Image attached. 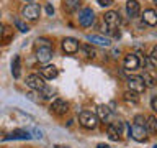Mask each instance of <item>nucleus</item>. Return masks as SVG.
Masks as SVG:
<instances>
[{
  "instance_id": "obj_22",
  "label": "nucleus",
  "mask_w": 157,
  "mask_h": 148,
  "mask_svg": "<svg viewBox=\"0 0 157 148\" xmlns=\"http://www.w3.org/2000/svg\"><path fill=\"white\" fill-rule=\"evenodd\" d=\"M141 77H142V81H144L146 87H152V86H155V84H157V77H154L151 72H144Z\"/></svg>"
},
{
  "instance_id": "obj_17",
  "label": "nucleus",
  "mask_w": 157,
  "mask_h": 148,
  "mask_svg": "<svg viewBox=\"0 0 157 148\" xmlns=\"http://www.w3.org/2000/svg\"><path fill=\"white\" fill-rule=\"evenodd\" d=\"M12 74L15 79L20 77V74H21V58L18 56H13V61H12Z\"/></svg>"
},
{
  "instance_id": "obj_18",
  "label": "nucleus",
  "mask_w": 157,
  "mask_h": 148,
  "mask_svg": "<svg viewBox=\"0 0 157 148\" xmlns=\"http://www.w3.org/2000/svg\"><path fill=\"white\" fill-rule=\"evenodd\" d=\"M95 115L98 117V120L106 122L108 118H110V115H111V110H110V109H108L106 105H103V104H101V105L97 107V113H95Z\"/></svg>"
},
{
  "instance_id": "obj_34",
  "label": "nucleus",
  "mask_w": 157,
  "mask_h": 148,
  "mask_svg": "<svg viewBox=\"0 0 157 148\" xmlns=\"http://www.w3.org/2000/svg\"><path fill=\"white\" fill-rule=\"evenodd\" d=\"M33 133H34V137H36V138H43V132H41V130H38V128H34Z\"/></svg>"
},
{
  "instance_id": "obj_35",
  "label": "nucleus",
  "mask_w": 157,
  "mask_h": 148,
  "mask_svg": "<svg viewBox=\"0 0 157 148\" xmlns=\"http://www.w3.org/2000/svg\"><path fill=\"white\" fill-rule=\"evenodd\" d=\"M97 148H111V146L110 145H105V143H98Z\"/></svg>"
},
{
  "instance_id": "obj_32",
  "label": "nucleus",
  "mask_w": 157,
  "mask_h": 148,
  "mask_svg": "<svg viewBox=\"0 0 157 148\" xmlns=\"http://www.w3.org/2000/svg\"><path fill=\"white\" fill-rule=\"evenodd\" d=\"M151 105H152V110H154L157 113V97H152V101H151Z\"/></svg>"
},
{
  "instance_id": "obj_4",
  "label": "nucleus",
  "mask_w": 157,
  "mask_h": 148,
  "mask_svg": "<svg viewBox=\"0 0 157 148\" xmlns=\"http://www.w3.org/2000/svg\"><path fill=\"white\" fill-rule=\"evenodd\" d=\"M49 110H51V113H54V115L62 117V115H66V112L69 110V102L64 101V99H54L51 107H49Z\"/></svg>"
},
{
  "instance_id": "obj_6",
  "label": "nucleus",
  "mask_w": 157,
  "mask_h": 148,
  "mask_svg": "<svg viewBox=\"0 0 157 148\" xmlns=\"http://www.w3.org/2000/svg\"><path fill=\"white\" fill-rule=\"evenodd\" d=\"M61 46H62V51L66 54H75L78 51V48H80V44H78V39L72 38V36H67V38L62 39Z\"/></svg>"
},
{
  "instance_id": "obj_12",
  "label": "nucleus",
  "mask_w": 157,
  "mask_h": 148,
  "mask_svg": "<svg viewBox=\"0 0 157 148\" xmlns=\"http://www.w3.org/2000/svg\"><path fill=\"white\" fill-rule=\"evenodd\" d=\"M43 79H56L57 74H59V69L56 66H52V64H44L41 68V71H39Z\"/></svg>"
},
{
  "instance_id": "obj_24",
  "label": "nucleus",
  "mask_w": 157,
  "mask_h": 148,
  "mask_svg": "<svg viewBox=\"0 0 157 148\" xmlns=\"http://www.w3.org/2000/svg\"><path fill=\"white\" fill-rule=\"evenodd\" d=\"M123 99H124L126 102H129V104H137V102H139V97H137V94L132 92V91H126L124 94H123Z\"/></svg>"
},
{
  "instance_id": "obj_8",
  "label": "nucleus",
  "mask_w": 157,
  "mask_h": 148,
  "mask_svg": "<svg viewBox=\"0 0 157 148\" xmlns=\"http://www.w3.org/2000/svg\"><path fill=\"white\" fill-rule=\"evenodd\" d=\"M123 66H124V69H128V71H136V69H139V66H141L139 56L134 53H128L124 56V59H123Z\"/></svg>"
},
{
  "instance_id": "obj_11",
  "label": "nucleus",
  "mask_w": 157,
  "mask_h": 148,
  "mask_svg": "<svg viewBox=\"0 0 157 148\" xmlns=\"http://www.w3.org/2000/svg\"><path fill=\"white\" fill-rule=\"evenodd\" d=\"M54 54V48L52 46H43V48H36V59L39 63L46 64Z\"/></svg>"
},
{
  "instance_id": "obj_19",
  "label": "nucleus",
  "mask_w": 157,
  "mask_h": 148,
  "mask_svg": "<svg viewBox=\"0 0 157 148\" xmlns=\"http://www.w3.org/2000/svg\"><path fill=\"white\" fill-rule=\"evenodd\" d=\"M146 128L151 133H157V117L155 115L146 117Z\"/></svg>"
},
{
  "instance_id": "obj_23",
  "label": "nucleus",
  "mask_w": 157,
  "mask_h": 148,
  "mask_svg": "<svg viewBox=\"0 0 157 148\" xmlns=\"http://www.w3.org/2000/svg\"><path fill=\"white\" fill-rule=\"evenodd\" d=\"M54 94H56V91H54L52 87H48V86H44L41 91H39V96H41V99H44V101H48V99H52Z\"/></svg>"
},
{
  "instance_id": "obj_40",
  "label": "nucleus",
  "mask_w": 157,
  "mask_h": 148,
  "mask_svg": "<svg viewBox=\"0 0 157 148\" xmlns=\"http://www.w3.org/2000/svg\"><path fill=\"white\" fill-rule=\"evenodd\" d=\"M0 17H2V13H0Z\"/></svg>"
},
{
  "instance_id": "obj_2",
  "label": "nucleus",
  "mask_w": 157,
  "mask_h": 148,
  "mask_svg": "<svg viewBox=\"0 0 157 148\" xmlns=\"http://www.w3.org/2000/svg\"><path fill=\"white\" fill-rule=\"evenodd\" d=\"M41 15V7L38 3H28L21 8V17L28 22H36Z\"/></svg>"
},
{
  "instance_id": "obj_21",
  "label": "nucleus",
  "mask_w": 157,
  "mask_h": 148,
  "mask_svg": "<svg viewBox=\"0 0 157 148\" xmlns=\"http://www.w3.org/2000/svg\"><path fill=\"white\" fill-rule=\"evenodd\" d=\"M80 49L83 51V56H85V58H90V59H93V58L97 56L95 48H93L92 44H88V43H83V44H80Z\"/></svg>"
},
{
  "instance_id": "obj_15",
  "label": "nucleus",
  "mask_w": 157,
  "mask_h": 148,
  "mask_svg": "<svg viewBox=\"0 0 157 148\" xmlns=\"http://www.w3.org/2000/svg\"><path fill=\"white\" fill-rule=\"evenodd\" d=\"M87 39L93 44H98V46H110L111 44V39L106 36H101V35H88Z\"/></svg>"
},
{
  "instance_id": "obj_1",
  "label": "nucleus",
  "mask_w": 157,
  "mask_h": 148,
  "mask_svg": "<svg viewBox=\"0 0 157 148\" xmlns=\"http://www.w3.org/2000/svg\"><path fill=\"white\" fill-rule=\"evenodd\" d=\"M98 117L95 115V113H92V112H88V110H83L78 113V123L83 127V128H87V130H93V128H97L98 127Z\"/></svg>"
},
{
  "instance_id": "obj_29",
  "label": "nucleus",
  "mask_w": 157,
  "mask_h": 148,
  "mask_svg": "<svg viewBox=\"0 0 157 148\" xmlns=\"http://www.w3.org/2000/svg\"><path fill=\"white\" fill-rule=\"evenodd\" d=\"M151 59H152L154 63H157V46L152 48V51H151Z\"/></svg>"
},
{
  "instance_id": "obj_14",
  "label": "nucleus",
  "mask_w": 157,
  "mask_h": 148,
  "mask_svg": "<svg viewBox=\"0 0 157 148\" xmlns=\"http://www.w3.org/2000/svg\"><path fill=\"white\" fill-rule=\"evenodd\" d=\"M142 22L149 27H155L157 25V12L152 8H146L144 13H142Z\"/></svg>"
},
{
  "instance_id": "obj_39",
  "label": "nucleus",
  "mask_w": 157,
  "mask_h": 148,
  "mask_svg": "<svg viewBox=\"0 0 157 148\" xmlns=\"http://www.w3.org/2000/svg\"><path fill=\"white\" fill-rule=\"evenodd\" d=\"M154 3H155V7H157V0H154Z\"/></svg>"
},
{
  "instance_id": "obj_38",
  "label": "nucleus",
  "mask_w": 157,
  "mask_h": 148,
  "mask_svg": "<svg viewBox=\"0 0 157 148\" xmlns=\"http://www.w3.org/2000/svg\"><path fill=\"white\" fill-rule=\"evenodd\" d=\"M25 2H28V3H33V2H36V0H25Z\"/></svg>"
},
{
  "instance_id": "obj_5",
  "label": "nucleus",
  "mask_w": 157,
  "mask_h": 148,
  "mask_svg": "<svg viewBox=\"0 0 157 148\" xmlns=\"http://www.w3.org/2000/svg\"><path fill=\"white\" fill-rule=\"evenodd\" d=\"M129 137H132L136 142H146L147 140V128H146V125L132 123V125L129 127Z\"/></svg>"
},
{
  "instance_id": "obj_3",
  "label": "nucleus",
  "mask_w": 157,
  "mask_h": 148,
  "mask_svg": "<svg viewBox=\"0 0 157 148\" xmlns=\"http://www.w3.org/2000/svg\"><path fill=\"white\" fill-rule=\"evenodd\" d=\"M103 23H105V27L108 28L106 31H111V30H115L116 27H120V23H121L120 13L115 12V10H110V12H106L105 17H103Z\"/></svg>"
},
{
  "instance_id": "obj_31",
  "label": "nucleus",
  "mask_w": 157,
  "mask_h": 148,
  "mask_svg": "<svg viewBox=\"0 0 157 148\" xmlns=\"http://www.w3.org/2000/svg\"><path fill=\"white\" fill-rule=\"evenodd\" d=\"M2 36H5L7 39H10V36H12V31H10V28H5V27H3V33H2Z\"/></svg>"
},
{
  "instance_id": "obj_37",
  "label": "nucleus",
  "mask_w": 157,
  "mask_h": 148,
  "mask_svg": "<svg viewBox=\"0 0 157 148\" xmlns=\"http://www.w3.org/2000/svg\"><path fill=\"white\" fill-rule=\"evenodd\" d=\"M54 148H69V146H64V145H56Z\"/></svg>"
},
{
  "instance_id": "obj_33",
  "label": "nucleus",
  "mask_w": 157,
  "mask_h": 148,
  "mask_svg": "<svg viewBox=\"0 0 157 148\" xmlns=\"http://www.w3.org/2000/svg\"><path fill=\"white\" fill-rule=\"evenodd\" d=\"M46 13H48V15H52V13H54V7H52L51 3L46 5Z\"/></svg>"
},
{
  "instance_id": "obj_27",
  "label": "nucleus",
  "mask_w": 157,
  "mask_h": 148,
  "mask_svg": "<svg viewBox=\"0 0 157 148\" xmlns=\"http://www.w3.org/2000/svg\"><path fill=\"white\" fill-rule=\"evenodd\" d=\"M43 46H52L51 39H48V38H38L36 41H34V48H43Z\"/></svg>"
},
{
  "instance_id": "obj_28",
  "label": "nucleus",
  "mask_w": 157,
  "mask_h": 148,
  "mask_svg": "<svg viewBox=\"0 0 157 148\" xmlns=\"http://www.w3.org/2000/svg\"><path fill=\"white\" fill-rule=\"evenodd\" d=\"M134 123H137V125H146V117L142 113H137L134 117Z\"/></svg>"
},
{
  "instance_id": "obj_10",
  "label": "nucleus",
  "mask_w": 157,
  "mask_h": 148,
  "mask_svg": "<svg viewBox=\"0 0 157 148\" xmlns=\"http://www.w3.org/2000/svg\"><path fill=\"white\" fill-rule=\"evenodd\" d=\"M93 22H95V13H93L92 8H83L80 13H78V23L82 27H92Z\"/></svg>"
},
{
  "instance_id": "obj_7",
  "label": "nucleus",
  "mask_w": 157,
  "mask_h": 148,
  "mask_svg": "<svg viewBox=\"0 0 157 148\" xmlns=\"http://www.w3.org/2000/svg\"><path fill=\"white\" fill-rule=\"evenodd\" d=\"M128 87H129V91L136 92V94H141L146 91L144 81H142L141 76H129L128 77Z\"/></svg>"
},
{
  "instance_id": "obj_20",
  "label": "nucleus",
  "mask_w": 157,
  "mask_h": 148,
  "mask_svg": "<svg viewBox=\"0 0 157 148\" xmlns=\"http://www.w3.org/2000/svg\"><path fill=\"white\" fill-rule=\"evenodd\" d=\"M78 7H80V0H64V10L69 13L78 10Z\"/></svg>"
},
{
  "instance_id": "obj_26",
  "label": "nucleus",
  "mask_w": 157,
  "mask_h": 148,
  "mask_svg": "<svg viewBox=\"0 0 157 148\" xmlns=\"http://www.w3.org/2000/svg\"><path fill=\"white\" fill-rule=\"evenodd\" d=\"M106 132H108V137H110V140H113V142H118V140H120V133L116 132V128L113 127L111 123H110V125H108Z\"/></svg>"
},
{
  "instance_id": "obj_9",
  "label": "nucleus",
  "mask_w": 157,
  "mask_h": 148,
  "mask_svg": "<svg viewBox=\"0 0 157 148\" xmlns=\"http://www.w3.org/2000/svg\"><path fill=\"white\" fill-rule=\"evenodd\" d=\"M26 86L33 91H41L46 86V82L41 77V74H29V76H26Z\"/></svg>"
},
{
  "instance_id": "obj_25",
  "label": "nucleus",
  "mask_w": 157,
  "mask_h": 148,
  "mask_svg": "<svg viewBox=\"0 0 157 148\" xmlns=\"http://www.w3.org/2000/svg\"><path fill=\"white\" fill-rule=\"evenodd\" d=\"M13 23H15V27H17V30H20L21 33H28V31H29V27L23 22V20L15 18V20H13Z\"/></svg>"
},
{
  "instance_id": "obj_16",
  "label": "nucleus",
  "mask_w": 157,
  "mask_h": 148,
  "mask_svg": "<svg viewBox=\"0 0 157 148\" xmlns=\"http://www.w3.org/2000/svg\"><path fill=\"white\" fill-rule=\"evenodd\" d=\"M31 138V135H29L28 130H13L10 135L5 137V140H29Z\"/></svg>"
},
{
  "instance_id": "obj_36",
  "label": "nucleus",
  "mask_w": 157,
  "mask_h": 148,
  "mask_svg": "<svg viewBox=\"0 0 157 148\" xmlns=\"http://www.w3.org/2000/svg\"><path fill=\"white\" fill-rule=\"evenodd\" d=\"M2 33H3V25L0 23V38H2Z\"/></svg>"
},
{
  "instance_id": "obj_13",
  "label": "nucleus",
  "mask_w": 157,
  "mask_h": 148,
  "mask_svg": "<svg viewBox=\"0 0 157 148\" xmlns=\"http://www.w3.org/2000/svg\"><path fill=\"white\" fill-rule=\"evenodd\" d=\"M141 12V5L137 0H128L126 2V13L129 18H136Z\"/></svg>"
},
{
  "instance_id": "obj_30",
  "label": "nucleus",
  "mask_w": 157,
  "mask_h": 148,
  "mask_svg": "<svg viewBox=\"0 0 157 148\" xmlns=\"http://www.w3.org/2000/svg\"><path fill=\"white\" fill-rule=\"evenodd\" d=\"M98 3L101 5V7H110V5L113 3V0H97Z\"/></svg>"
}]
</instances>
